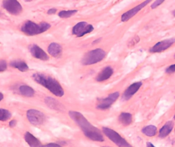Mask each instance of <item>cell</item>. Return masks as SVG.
<instances>
[{
	"mask_svg": "<svg viewBox=\"0 0 175 147\" xmlns=\"http://www.w3.org/2000/svg\"><path fill=\"white\" fill-rule=\"evenodd\" d=\"M100 41V39H96V40H95V41H93V43H96V42H99V41Z\"/></svg>",
	"mask_w": 175,
	"mask_h": 147,
	"instance_id": "obj_34",
	"label": "cell"
},
{
	"mask_svg": "<svg viewBox=\"0 0 175 147\" xmlns=\"http://www.w3.org/2000/svg\"><path fill=\"white\" fill-rule=\"evenodd\" d=\"M77 12V10H62L59 12L58 16L62 19H67L73 16Z\"/></svg>",
	"mask_w": 175,
	"mask_h": 147,
	"instance_id": "obj_23",
	"label": "cell"
},
{
	"mask_svg": "<svg viewBox=\"0 0 175 147\" xmlns=\"http://www.w3.org/2000/svg\"><path fill=\"white\" fill-rule=\"evenodd\" d=\"M106 56V52L103 49L97 48L87 52L81 59L84 65H90L100 62Z\"/></svg>",
	"mask_w": 175,
	"mask_h": 147,
	"instance_id": "obj_4",
	"label": "cell"
},
{
	"mask_svg": "<svg viewBox=\"0 0 175 147\" xmlns=\"http://www.w3.org/2000/svg\"><path fill=\"white\" fill-rule=\"evenodd\" d=\"M10 65L12 68L16 69L22 72H25L29 70V66L27 65V64H26L25 61L21 60L12 61L10 62Z\"/></svg>",
	"mask_w": 175,
	"mask_h": 147,
	"instance_id": "obj_19",
	"label": "cell"
},
{
	"mask_svg": "<svg viewBox=\"0 0 175 147\" xmlns=\"http://www.w3.org/2000/svg\"><path fill=\"white\" fill-rule=\"evenodd\" d=\"M175 42V38H171L160 41L150 49V53H160L170 48Z\"/></svg>",
	"mask_w": 175,
	"mask_h": 147,
	"instance_id": "obj_10",
	"label": "cell"
},
{
	"mask_svg": "<svg viewBox=\"0 0 175 147\" xmlns=\"http://www.w3.org/2000/svg\"><path fill=\"white\" fill-rule=\"evenodd\" d=\"M57 12V9L55 8H52L49 9L47 11V13H48V15H52L55 14Z\"/></svg>",
	"mask_w": 175,
	"mask_h": 147,
	"instance_id": "obj_30",
	"label": "cell"
},
{
	"mask_svg": "<svg viewBox=\"0 0 175 147\" xmlns=\"http://www.w3.org/2000/svg\"><path fill=\"white\" fill-rule=\"evenodd\" d=\"M45 103L49 107L54 110L61 109V104L57 101V100L54 99L53 98L51 97H47L45 98Z\"/></svg>",
	"mask_w": 175,
	"mask_h": 147,
	"instance_id": "obj_22",
	"label": "cell"
},
{
	"mask_svg": "<svg viewBox=\"0 0 175 147\" xmlns=\"http://www.w3.org/2000/svg\"><path fill=\"white\" fill-rule=\"evenodd\" d=\"M12 116V113L8 110L0 108V121H6L9 120Z\"/></svg>",
	"mask_w": 175,
	"mask_h": 147,
	"instance_id": "obj_24",
	"label": "cell"
},
{
	"mask_svg": "<svg viewBox=\"0 0 175 147\" xmlns=\"http://www.w3.org/2000/svg\"><path fill=\"white\" fill-rule=\"evenodd\" d=\"M151 1L150 0H147L143 2L142 3H140L136 7L133 8L130 10H128L125 13H123L121 16V20L122 22H126L130 20L132 17L137 14L141 9L146 6L149 3H150Z\"/></svg>",
	"mask_w": 175,
	"mask_h": 147,
	"instance_id": "obj_11",
	"label": "cell"
},
{
	"mask_svg": "<svg viewBox=\"0 0 175 147\" xmlns=\"http://www.w3.org/2000/svg\"><path fill=\"white\" fill-rule=\"evenodd\" d=\"M120 96V94L118 91L112 92L109 94L107 97L101 98L99 100L96 108L100 110H106L111 107Z\"/></svg>",
	"mask_w": 175,
	"mask_h": 147,
	"instance_id": "obj_7",
	"label": "cell"
},
{
	"mask_svg": "<svg viewBox=\"0 0 175 147\" xmlns=\"http://www.w3.org/2000/svg\"><path fill=\"white\" fill-rule=\"evenodd\" d=\"M146 147H156L152 143L148 142L146 143Z\"/></svg>",
	"mask_w": 175,
	"mask_h": 147,
	"instance_id": "obj_32",
	"label": "cell"
},
{
	"mask_svg": "<svg viewBox=\"0 0 175 147\" xmlns=\"http://www.w3.org/2000/svg\"><path fill=\"white\" fill-rule=\"evenodd\" d=\"M41 147H62V146L58 143H50L42 145Z\"/></svg>",
	"mask_w": 175,
	"mask_h": 147,
	"instance_id": "obj_27",
	"label": "cell"
},
{
	"mask_svg": "<svg viewBox=\"0 0 175 147\" xmlns=\"http://www.w3.org/2000/svg\"><path fill=\"white\" fill-rule=\"evenodd\" d=\"M2 13L0 11V16H1Z\"/></svg>",
	"mask_w": 175,
	"mask_h": 147,
	"instance_id": "obj_36",
	"label": "cell"
},
{
	"mask_svg": "<svg viewBox=\"0 0 175 147\" xmlns=\"http://www.w3.org/2000/svg\"><path fill=\"white\" fill-rule=\"evenodd\" d=\"M141 132L145 136L149 137H152L156 134L157 128L155 126H146L142 129Z\"/></svg>",
	"mask_w": 175,
	"mask_h": 147,
	"instance_id": "obj_21",
	"label": "cell"
},
{
	"mask_svg": "<svg viewBox=\"0 0 175 147\" xmlns=\"http://www.w3.org/2000/svg\"><path fill=\"white\" fill-rule=\"evenodd\" d=\"M174 122L173 121L167 122L159 130V136L161 138H165L169 135V133L172 131L174 127Z\"/></svg>",
	"mask_w": 175,
	"mask_h": 147,
	"instance_id": "obj_18",
	"label": "cell"
},
{
	"mask_svg": "<svg viewBox=\"0 0 175 147\" xmlns=\"http://www.w3.org/2000/svg\"><path fill=\"white\" fill-rule=\"evenodd\" d=\"M32 77L35 82L46 88L56 97H62L65 95V91L62 86L53 77L39 73L34 74Z\"/></svg>",
	"mask_w": 175,
	"mask_h": 147,
	"instance_id": "obj_2",
	"label": "cell"
},
{
	"mask_svg": "<svg viewBox=\"0 0 175 147\" xmlns=\"http://www.w3.org/2000/svg\"><path fill=\"white\" fill-rule=\"evenodd\" d=\"M29 50L31 55L35 58L44 61H48L49 59V56L48 54L38 45L35 44L31 45L29 46Z\"/></svg>",
	"mask_w": 175,
	"mask_h": 147,
	"instance_id": "obj_12",
	"label": "cell"
},
{
	"mask_svg": "<svg viewBox=\"0 0 175 147\" xmlns=\"http://www.w3.org/2000/svg\"><path fill=\"white\" fill-rule=\"evenodd\" d=\"M118 120L122 125L127 127L130 125L133 122V116L130 113L123 112L119 115Z\"/></svg>",
	"mask_w": 175,
	"mask_h": 147,
	"instance_id": "obj_17",
	"label": "cell"
},
{
	"mask_svg": "<svg viewBox=\"0 0 175 147\" xmlns=\"http://www.w3.org/2000/svg\"><path fill=\"white\" fill-rule=\"evenodd\" d=\"M164 2V1H163V0H157L151 5L150 7L152 9H156L157 7H158V6H160V5L162 4Z\"/></svg>",
	"mask_w": 175,
	"mask_h": 147,
	"instance_id": "obj_26",
	"label": "cell"
},
{
	"mask_svg": "<svg viewBox=\"0 0 175 147\" xmlns=\"http://www.w3.org/2000/svg\"><path fill=\"white\" fill-rule=\"evenodd\" d=\"M174 58H175V55H174Z\"/></svg>",
	"mask_w": 175,
	"mask_h": 147,
	"instance_id": "obj_39",
	"label": "cell"
},
{
	"mask_svg": "<svg viewBox=\"0 0 175 147\" xmlns=\"http://www.w3.org/2000/svg\"><path fill=\"white\" fill-rule=\"evenodd\" d=\"M19 91L22 96L24 97L31 98L34 97L35 94V91L34 88L28 85H21L19 87Z\"/></svg>",
	"mask_w": 175,
	"mask_h": 147,
	"instance_id": "obj_20",
	"label": "cell"
},
{
	"mask_svg": "<svg viewBox=\"0 0 175 147\" xmlns=\"http://www.w3.org/2000/svg\"><path fill=\"white\" fill-rule=\"evenodd\" d=\"M68 114L70 118L81 129L86 138L95 142L101 143L104 141L102 131L93 125L81 113L70 110L69 111Z\"/></svg>",
	"mask_w": 175,
	"mask_h": 147,
	"instance_id": "obj_1",
	"label": "cell"
},
{
	"mask_svg": "<svg viewBox=\"0 0 175 147\" xmlns=\"http://www.w3.org/2000/svg\"><path fill=\"white\" fill-rule=\"evenodd\" d=\"M106 147V146H104V147Z\"/></svg>",
	"mask_w": 175,
	"mask_h": 147,
	"instance_id": "obj_38",
	"label": "cell"
},
{
	"mask_svg": "<svg viewBox=\"0 0 175 147\" xmlns=\"http://www.w3.org/2000/svg\"><path fill=\"white\" fill-rule=\"evenodd\" d=\"M165 72L168 74H173L175 72V64L168 66L165 69Z\"/></svg>",
	"mask_w": 175,
	"mask_h": 147,
	"instance_id": "obj_29",
	"label": "cell"
},
{
	"mask_svg": "<svg viewBox=\"0 0 175 147\" xmlns=\"http://www.w3.org/2000/svg\"><path fill=\"white\" fill-rule=\"evenodd\" d=\"M113 73L114 69L113 68L110 66H106L100 73H99L96 77V80L99 82L106 81L111 77Z\"/></svg>",
	"mask_w": 175,
	"mask_h": 147,
	"instance_id": "obj_14",
	"label": "cell"
},
{
	"mask_svg": "<svg viewBox=\"0 0 175 147\" xmlns=\"http://www.w3.org/2000/svg\"><path fill=\"white\" fill-rule=\"evenodd\" d=\"M24 140L30 147H41L42 145L39 139L30 132H26L24 134Z\"/></svg>",
	"mask_w": 175,
	"mask_h": 147,
	"instance_id": "obj_15",
	"label": "cell"
},
{
	"mask_svg": "<svg viewBox=\"0 0 175 147\" xmlns=\"http://www.w3.org/2000/svg\"><path fill=\"white\" fill-rule=\"evenodd\" d=\"M26 116L29 122L35 126L43 125L46 120V117L43 112L35 109L28 110Z\"/></svg>",
	"mask_w": 175,
	"mask_h": 147,
	"instance_id": "obj_6",
	"label": "cell"
},
{
	"mask_svg": "<svg viewBox=\"0 0 175 147\" xmlns=\"http://www.w3.org/2000/svg\"><path fill=\"white\" fill-rule=\"evenodd\" d=\"M172 14L174 16H175V10H174V11L172 12Z\"/></svg>",
	"mask_w": 175,
	"mask_h": 147,
	"instance_id": "obj_35",
	"label": "cell"
},
{
	"mask_svg": "<svg viewBox=\"0 0 175 147\" xmlns=\"http://www.w3.org/2000/svg\"><path fill=\"white\" fill-rule=\"evenodd\" d=\"M2 6L8 12L14 16H19L23 11V7L20 2L16 0H5Z\"/></svg>",
	"mask_w": 175,
	"mask_h": 147,
	"instance_id": "obj_9",
	"label": "cell"
},
{
	"mask_svg": "<svg viewBox=\"0 0 175 147\" xmlns=\"http://www.w3.org/2000/svg\"><path fill=\"white\" fill-rule=\"evenodd\" d=\"M7 68V64L6 61L4 60H0V73L6 71Z\"/></svg>",
	"mask_w": 175,
	"mask_h": 147,
	"instance_id": "obj_25",
	"label": "cell"
},
{
	"mask_svg": "<svg viewBox=\"0 0 175 147\" xmlns=\"http://www.w3.org/2000/svg\"><path fill=\"white\" fill-rule=\"evenodd\" d=\"M51 27V24L47 22L36 24L31 20H27L22 25L21 30L28 36H34L46 32Z\"/></svg>",
	"mask_w": 175,
	"mask_h": 147,
	"instance_id": "obj_3",
	"label": "cell"
},
{
	"mask_svg": "<svg viewBox=\"0 0 175 147\" xmlns=\"http://www.w3.org/2000/svg\"><path fill=\"white\" fill-rule=\"evenodd\" d=\"M142 85V82L139 81L135 82L130 85L122 94V99L123 100V101H128L131 98L139 91Z\"/></svg>",
	"mask_w": 175,
	"mask_h": 147,
	"instance_id": "obj_13",
	"label": "cell"
},
{
	"mask_svg": "<svg viewBox=\"0 0 175 147\" xmlns=\"http://www.w3.org/2000/svg\"><path fill=\"white\" fill-rule=\"evenodd\" d=\"M16 125V121L15 120H12V121H10V122H9V127H11V128H13V127H15Z\"/></svg>",
	"mask_w": 175,
	"mask_h": 147,
	"instance_id": "obj_31",
	"label": "cell"
},
{
	"mask_svg": "<svg viewBox=\"0 0 175 147\" xmlns=\"http://www.w3.org/2000/svg\"><path fill=\"white\" fill-rule=\"evenodd\" d=\"M48 53L54 58H59L62 53V48L57 42L51 43L48 47Z\"/></svg>",
	"mask_w": 175,
	"mask_h": 147,
	"instance_id": "obj_16",
	"label": "cell"
},
{
	"mask_svg": "<svg viewBox=\"0 0 175 147\" xmlns=\"http://www.w3.org/2000/svg\"><path fill=\"white\" fill-rule=\"evenodd\" d=\"M102 132L118 147H133L119 133L110 127H103Z\"/></svg>",
	"mask_w": 175,
	"mask_h": 147,
	"instance_id": "obj_5",
	"label": "cell"
},
{
	"mask_svg": "<svg viewBox=\"0 0 175 147\" xmlns=\"http://www.w3.org/2000/svg\"><path fill=\"white\" fill-rule=\"evenodd\" d=\"M4 99V95L2 92H0V102Z\"/></svg>",
	"mask_w": 175,
	"mask_h": 147,
	"instance_id": "obj_33",
	"label": "cell"
},
{
	"mask_svg": "<svg viewBox=\"0 0 175 147\" xmlns=\"http://www.w3.org/2000/svg\"><path fill=\"white\" fill-rule=\"evenodd\" d=\"M94 28L92 24H89L86 22H80L73 27L72 33L77 38H81L85 35L93 32Z\"/></svg>",
	"mask_w": 175,
	"mask_h": 147,
	"instance_id": "obj_8",
	"label": "cell"
},
{
	"mask_svg": "<svg viewBox=\"0 0 175 147\" xmlns=\"http://www.w3.org/2000/svg\"><path fill=\"white\" fill-rule=\"evenodd\" d=\"M174 119H175V115H174Z\"/></svg>",
	"mask_w": 175,
	"mask_h": 147,
	"instance_id": "obj_37",
	"label": "cell"
},
{
	"mask_svg": "<svg viewBox=\"0 0 175 147\" xmlns=\"http://www.w3.org/2000/svg\"><path fill=\"white\" fill-rule=\"evenodd\" d=\"M139 41H140V39H139V38L138 36L135 37L133 38H132V40L129 42V46H134V45H136V43H137L139 42Z\"/></svg>",
	"mask_w": 175,
	"mask_h": 147,
	"instance_id": "obj_28",
	"label": "cell"
}]
</instances>
